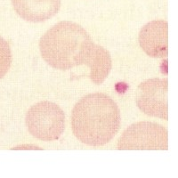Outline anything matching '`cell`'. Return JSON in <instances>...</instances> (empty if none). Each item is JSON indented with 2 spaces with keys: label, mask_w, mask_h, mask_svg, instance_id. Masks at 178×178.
<instances>
[{
  "label": "cell",
  "mask_w": 178,
  "mask_h": 178,
  "mask_svg": "<svg viewBox=\"0 0 178 178\" xmlns=\"http://www.w3.org/2000/svg\"><path fill=\"white\" fill-rule=\"evenodd\" d=\"M120 111L117 103L102 93L84 96L71 112V128L83 144L102 146L117 135L120 127Z\"/></svg>",
  "instance_id": "6da1fadb"
},
{
  "label": "cell",
  "mask_w": 178,
  "mask_h": 178,
  "mask_svg": "<svg viewBox=\"0 0 178 178\" xmlns=\"http://www.w3.org/2000/svg\"><path fill=\"white\" fill-rule=\"evenodd\" d=\"M93 44L90 36L80 25L63 21L42 36L39 50L47 64L67 70L84 64Z\"/></svg>",
  "instance_id": "7a4b0ae2"
},
{
  "label": "cell",
  "mask_w": 178,
  "mask_h": 178,
  "mask_svg": "<svg viewBox=\"0 0 178 178\" xmlns=\"http://www.w3.org/2000/svg\"><path fill=\"white\" fill-rule=\"evenodd\" d=\"M29 132L44 142L56 141L65 127L64 112L52 102H40L29 109L25 119Z\"/></svg>",
  "instance_id": "3957f363"
},
{
  "label": "cell",
  "mask_w": 178,
  "mask_h": 178,
  "mask_svg": "<svg viewBox=\"0 0 178 178\" xmlns=\"http://www.w3.org/2000/svg\"><path fill=\"white\" fill-rule=\"evenodd\" d=\"M167 131L152 122H138L128 127L119 138L118 150H167Z\"/></svg>",
  "instance_id": "277c9868"
},
{
  "label": "cell",
  "mask_w": 178,
  "mask_h": 178,
  "mask_svg": "<svg viewBox=\"0 0 178 178\" xmlns=\"http://www.w3.org/2000/svg\"><path fill=\"white\" fill-rule=\"evenodd\" d=\"M167 79L150 78L141 83L135 92L137 107L144 114L168 119Z\"/></svg>",
  "instance_id": "5b68a950"
},
{
  "label": "cell",
  "mask_w": 178,
  "mask_h": 178,
  "mask_svg": "<svg viewBox=\"0 0 178 178\" xmlns=\"http://www.w3.org/2000/svg\"><path fill=\"white\" fill-rule=\"evenodd\" d=\"M139 44L150 57L164 58L168 55V25L166 21H152L139 33Z\"/></svg>",
  "instance_id": "8992f818"
},
{
  "label": "cell",
  "mask_w": 178,
  "mask_h": 178,
  "mask_svg": "<svg viewBox=\"0 0 178 178\" xmlns=\"http://www.w3.org/2000/svg\"><path fill=\"white\" fill-rule=\"evenodd\" d=\"M15 12L23 20L41 22L58 13L61 0H12Z\"/></svg>",
  "instance_id": "52a82bcc"
},
{
  "label": "cell",
  "mask_w": 178,
  "mask_h": 178,
  "mask_svg": "<svg viewBox=\"0 0 178 178\" xmlns=\"http://www.w3.org/2000/svg\"><path fill=\"white\" fill-rule=\"evenodd\" d=\"M90 69V78L94 84L100 85L106 79L111 69L112 63L109 52L94 43L84 63Z\"/></svg>",
  "instance_id": "ba28073f"
},
{
  "label": "cell",
  "mask_w": 178,
  "mask_h": 178,
  "mask_svg": "<svg viewBox=\"0 0 178 178\" xmlns=\"http://www.w3.org/2000/svg\"><path fill=\"white\" fill-rule=\"evenodd\" d=\"M12 63V52L8 42L0 36V79L8 72Z\"/></svg>",
  "instance_id": "9c48e42d"
}]
</instances>
